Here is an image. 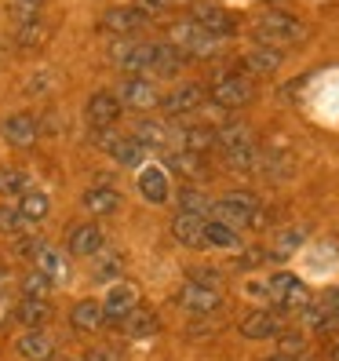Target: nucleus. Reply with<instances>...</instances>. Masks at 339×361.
Segmentation results:
<instances>
[{
	"label": "nucleus",
	"mask_w": 339,
	"mask_h": 361,
	"mask_svg": "<svg viewBox=\"0 0 339 361\" xmlns=\"http://www.w3.org/2000/svg\"><path fill=\"white\" fill-rule=\"evenodd\" d=\"M252 33H256L263 48H285V44H300L307 37V23L288 11H266L256 18V30Z\"/></svg>",
	"instance_id": "nucleus-1"
},
{
	"label": "nucleus",
	"mask_w": 339,
	"mask_h": 361,
	"mask_svg": "<svg viewBox=\"0 0 339 361\" xmlns=\"http://www.w3.org/2000/svg\"><path fill=\"white\" fill-rule=\"evenodd\" d=\"M278 310H307L310 307V288L295 278V274H273V278L259 288Z\"/></svg>",
	"instance_id": "nucleus-2"
},
{
	"label": "nucleus",
	"mask_w": 339,
	"mask_h": 361,
	"mask_svg": "<svg viewBox=\"0 0 339 361\" xmlns=\"http://www.w3.org/2000/svg\"><path fill=\"white\" fill-rule=\"evenodd\" d=\"M256 212H259V201L245 194V190H238V194H226L223 201H216L208 208V216L230 226V230H241V226H252V219H256Z\"/></svg>",
	"instance_id": "nucleus-3"
},
{
	"label": "nucleus",
	"mask_w": 339,
	"mask_h": 361,
	"mask_svg": "<svg viewBox=\"0 0 339 361\" xmlns=\"http://www.w3.org/2000/svg\"><path fill=\"white\" fill-rule=\"evenodd\" d=\"M208 99L216 102L219 110H241V106H248L252 99H256V88H252L248 77L226 73V77H219V80L208 88Z\"/></svg>",
	"instance_id": "nucleus-4"
},
{
	"label": "nucleus",
	"mask_w": 339,
	"mask_h": 361,
	"mask_svg": "<svg viewBox=\"0 0 339 361\" xmlns=\"http://www.w3.org/2000/svg\"><path fill=\"white\" fill-rule=\"evenodd\" d=\"M172 44L186 55V59H211L219 51V40L216 37H208L194 18H186V23L172 26Z\"/></svg>",
	"instance_id": "nucleus-5"
},
{
	"label": "nucleus",
	"mask_w": 339,
	"mask_h": 361,
	"mask_svg": "<svg viewBox=\"0 0 339 361\" xmlns=\"http://www.w3.org/2000/svg\"><path fill=\"white\" fill-rule=\"evenodd\" d=\"M175 303H179L186 314L204 317V314H216V310L223 307V292H219V288H208V285H197V281H186V285L179 288V295H175Z\"/></svg>",
	"instance_id": "nucleus-6"
},
{
	"label": "nucleus",
	"mask_w": 339,
	"mask_h": 361,
	"mask_svg": "<svg viewBox=\"0 0 339 361\" xmlns=\"http://www.w3.org/2000/svg\"><path fill=\"white\" fill-rule=\"evenodd\" d=\"M121 106H128V110H154V106H161V92H157V84L154 80H146V77H128L121 84V92H117Z\"/></svg>",
	"instance_id": "nucleus-7"
},
{
	"label": "nucleus",
	"mask_w": 339,
	"mask_h": 361,
	"mask_svg": "<svg viewBox=\"0 0 339 361\" xmlns=\"http://www.w3.org/2000/svg\"><path fill=\"white\" fill-rule=\"evenodd\" d=\"M135 310H139V292L132 285H113L106 292V303H102V322L124 325Z\"/></svg>",
	"instance_id": "nucleus-8"
},
{
	"label": "nucleus",
	"mask_w": 339,
	"mask_h": 361,
	"mask_svg": "<svg viewBox=\"0 0 339 361\" xmlns=\"http://www.w3.org/2000/svg\"><path fill=\"white\" fill-rule=\"evenodd\" d=\"M0 135H4V142L15 146V150H30V146L37 142V135H40V124H37L33 114L18 110V114L4 117V124H0Z\"/></svg>",
	"instance_id": "nucleus-9"
},
{
	"label": "nucleus",
	"mask_w": 339,
	"mask_h": 361,
	"mask_svg": "<svg viewBox=\"0 0 339 361\" xmlns=\"http://www.w3.org/2000/svg\"><path fill=\"white\" fill-rule=\"evenodd\" d=\"M110 59L124 73H150L154 70V59H157V44H117L110 48Z\"/></svg>",
	"instance_id": "nucleus-10"
},
{
	"label": "nucleus",
	"mask_w": 339,
	"mask_h": 361,
	"mask_svg": "<svg viewBox=\"0 0 339 361\" xmlns=\"http://www.w3.org/2000/svg\"><path fill=\"white\" fill-rule=\"evenodd\" d=\"M121 99L113 92H95L88 99V106H84V114H88V124H92V132H110L117 117H121Z\"/></svg>",
	"instance_id": "nucleus-11"
},
{
	"label": "nucleus",
	"mask_w": 339,
	"mask_h": 361,
	"mask_svg": "<svg viewBox=\"0 0 339 361\" xmlns=\"http://www.w3.org/2000/svg\"><path fill=\"white\" fill-rule=\"evenodd\" d=\"M204 99H208V88H201V84H183V88H175L172 95L161 99V110L168 117H190L204 106Z\"/></svg>",
	"instance_id": "nucleus-12"
},
{
	"label": "nucleus",
	"mask_w": 339,
	"mask_h": 361,
	"mask_svg": "<svg viewBox=\"0 0 339 361\" xmlns=\"http://www.w3.org/2000/svg\"><path fill=\"white\" fill-rule=\"evenodd\" d=\"M106 248V238H102V230L95 223H80L70 230V241H66V252L77 259H88V256H99V252Z\"/></svg>",
	"instance_id": "nucleus-13"
},
{
	"label": "nucleus",
	"mask_w": 339,
	"mask_h": 361,
	"mask_svg": "<svg viewBox=\"0 0 339 361\" xmlns=\"http://www.w3.org/2000/svg\"><path fill=\"white\" fill-rule=\"evenodd\" d=\"M146 23H150V15H146L142 8H113V11H106L102 15V30H110V33H117V37H132V33H139Z\"/></svg>",
	"instance_id": "nucleus-14"
},
{
	"label": "nucleus",
	"mask_w": 339,
	"mask_h": 361,
	"mask_svg": "<svg viewBox=\"0 0 339 361\" xmlns=\"http://www.w3.org/2000/svg\"><path fill=\"white\" fill-rule=\"evenodd\" d=\"M194 23H197L208 37H216V40H223V37H230V33L238 30L234 15H230L226 8H216V4H201V8L194 11Z\"/></svg>",
	"instance_id": "nucleus-15"
},
{
	"label": "nucleus",
	"mask_w": 339,
	"mask_h": 361,
	"mask_svg": "<svg viewBox=\"0 0 339 361\" xmlns=\"http://www.w3.org/2000/svg\"><path fill=\"white\" fill-rule=\"evenodd\" d=\"M204 223L208 216H197V212H179L172 219V238L186 248H201L204 245Z\"/></svg>",
	"instance_id": "nucleus-16"
},
{
	"label": "nucleus",
	"mask_w": 339,
	"mask_h": 361,
	"mask_svg": "<svg viewBox=\"0 0 339 361\" xmlns=\"http://www.w3.org/2000/svg\"><path fill=\"white\" fill-rule=\"evenodd\" d=\"M281 62L285 55L278 48H252L245 59H241V70L248 77H270V73H278L281 70Z\"/></svg>",
	"instance_id": "nucleus-17"
},
{
	"label": "nucleus",
	"mask_w": 339,
	"mask_h": 361,
	"mask_svg": "<svg viewBox=\"0 0 339 361\" xmlns=\"http://www.w3.org/2000/svg\"><path fill=\"white\" fill-rule=\"evenodd\" d=\"M281 332V322L273 310H252L241 317V336L245 339H273Z\"/></svg>",
	"instance_id": "nucleus-18"
},
{
	"label": "nucleus",
	"mask_w": 339,
	"mask_h": 361,
	"mask_svg": "<svg viewBox=\"0 0 339 361\" xmlns=\"http://www.w3.org/2000/svg\"><path fill=\"white\" fill-rule=\"evenodd\" d=\"M15 347H18V354L30 357V361H48L55 354V336H48L44 329H26Z\"/></svg>",
	"instance_id": "nucleus-19"
},
{
	"label": "nucleus",
	"mask_w": 339,
	"mask_h": 361,
	"mask_svg": "<svg viewBox=\"0 0 339 361\" xmlns=\"http://www.w3.org/2000/svg\"><path fill=\"white\" fill-rule=\"evenodd\" d=\"M223 161H226L230 172H252V168L259 164V150L252 139H241V142L223 146Z\"/></svg>",
	"instance_id": "nucleus-20"
},
{
	"label": "nucleus",
	"mask_w": 339,
	"mask_h": 361,
	"mask_svg": "<svg viewBox=\"0 0 339 361\" xmlns=\"http://www.w3.org/2000/svg\"><path fill=\"white\" fill-rule=\"evenodd\" d=\"M139 194L150 201V204H164L172 197V186H168V176L161 168H142L139 172Z\"/></svg>",
	"instance_id": "nucleus-21"
},
{
	"label": "nucleus",
	"mask_w": 339,
	"mask_h": 361,
	"mask_svg": "<svg viewBox=\"0 0 339 361\" xmlns=\"http://www.w3.org/2000/svg\"><path fill=\"white\" fill-rule=\"evenodd\" d=\"M15 204H18V212H23L26 226H33V223H44V219H48V212H51L48 194H44V190H37V186H30V190H26V194L18 197Z\"/></svg>",
	"instance_id": "nucleus-22"
},
{
	"label": "nucleus",
	"mask_w": 339,
	"mask_h": 361,
	"mask_svg": "<svg viewBox=\"0 0 339 361\" xmlns=\"http://www.w3.org/2000/svg\"><path fill=\"white\" fill-rule=\"evenodd\" d=\"M84 208L92 216H113L121 208V194L113 186H92V190H84Z\"/></svg>",
	"instance_id": "nucleus-23"
},
{
	"label": "nucleus",
	"mask_w": 339,
	"mask_h": 361,
	"mask_svg": "<svg viewBox=\"0 0 339 361\" xmlns=\"http://www.w3.org/2000/svg\"><path fill=\"white\" fill-rule=\"evenodd\" d=\"M70 325H73V332H95V329L102 325V303L80 300V303L70 310Z\"/></svg>",
	"instance_id": "nucleus-24"
},
{
	"label": "nucleus",
	"mask_w": 339,
	"mask_h": 361,
	"mask_svg": "<svg viewBox=\"0 0 339 361\" xmlns=\"http://www.w3.org/2000/svg\"><path fill=\"white\" fill-rule=\"evenodd\" d=\"M179 142L186 154H204L216 146V128H208V124H190V128L179 132Z\"/></svg>",
	"instance_id": "nucleus-25"
},
{
	"label": "nucleus",
	"mask_w": 339,
	"mask_h": 361,
	"mask_svg": "<svg viewBox=\"0 0 339 361\" xmlns=\"http://www.w3.org/2000/svg\"><path fill=\"white\" fill-rule=\"evenodd\" d=\"M110 157H113L117 164H124V168H139V164L146 161V146L135 142L132 135H121V139L110 146Z\"/></svg>",
	"instance_id": "nucleus-26"
},
{
	"label": "nucleus",
	"mask_w": 339,
	"mask_h": 361,
	"mask_svg": "<svg viewBox=\"0 0 339 361\" xmlns=\"http://www.w3.org/2000/svg\"><path fill=\"white\" fill-rule=\"evenodd\" d=\"M48 314H51L48 310V300H30V295H23V300L15 303V317L26 329H40V325L48 322Z\"/></svg>",
	"instance_id": "nucleus-27"
},
{
	"label": "nucleus",
	"mask_w": 339,
	"mask_h": 361,
	"mask_svg": "<svg viewBox=\"0 0 339 361\" xmlns=\"http://www.w3.org/2000/svg\"><path fill=\"white\" fill-rule=\"evenodd\" d=\"M132 139L142 142L146 150H161V146H168L172 132H168V124H161V121H139V128H135Z\"/></svg>",
	"instance_id": "nucleus-28"
},
{
	"label": "nucleus",
	"mask_w": 339,
	"mask_h": 361,
	"mask_svg": "<svg viewBox=\"0 0 339 361\" xmlns=\"http://www.w3.org/2000/svg\"><path fill=\"white\" fill-rule=\"evenodd\" d=\"M33 263H37V270L44 274V278H51V281H58L62 274H66V256H62L58 248H51V245H40V252L33 256Z\"/></svg>",
	"instance_id": "nucleus-29"
},
{
	"label": "nucleus",
	"mask_w": 339,
	"mask_h": 361,
	"mask_svg": "<svg viewBox=\"0 0 339 361\" xmlns=\"http://www.w3.org/2000/svg\"><path fill=\"white\" fill-rule=\"evenodd\" d=\"M157 329H161V322H157V314L154 310H135L128 322H124V332H128L132 339H154L157 336Z\"/></svg>",
	"instance_id": "nucleus-30"
},
{
	"label": "nucleus",
	"mask_w": 339,
	"mask_h": 361,
	"mask_svg": "<svg viewBox=\"0 0 339 361\" xmlns=\"http://www.w3.org/2000/svg\"><path fill=\"white\" fill-rule=\"evenodd\" d=\"M204 245L208 248H238L241 238H238V230H230V226H223L216 219H208L204 223Z\"/></svg>",
	"instance_id": "nucleus-31"
},
{
	"label": "nucleus",
	"mask_w": 339,
	"mask_h": 361,
	"mask_svg": "<svg viewBox=\"0 0 339 361\" xmlns=\"http://www.w3.org/2000/svg\"><path fill=\"white\" fill-rule=\"evenodd\" d=\"M168 164H172V172L183 176V179H201V176H204V161H201V154H186V150H179V154L168 157Z\"/></svg>",
	"instance_id": "nucleus-32"
},
{
	"label": "nucleus",
	"mask_w": 339,
	"mask_h": 361,
	"mask_svg": "<svg viewBox=\"0 0 339 361\" xmlns=\"http://www.w3.org/2000/svg\"><path fill=\"white\" fill-rule=\"evenodd\" d=\"M30 190V176L23 168H0V194L4 197H23Z\"/></svg>",
	"instance_id": "nucleus-33"
},
{
	"label": "nucleus",
	"mask_w": 339,
	"mask_h": 361,
	"mask_svg": "<svg viewBox=\"0 0 339 361\" xmlns=\"http://www.w3.org/2000/svg\"><path fill=\"white\" fill-rule=\"evenodd\" d=\"M51 292H55V281H51V278H44L40 270H30V274H26L23 295H30V300H51Z\"/></svg>",
	"instance_id": "nucleus-34"
},
{
	"label": "nucleus",
	"mask_w": 339,
	"mask_h": 361,
	"mask_svg": "<svg viewBox=\"0 0 339 361\" xmlns=\"http://www.w3.org/2000/svg\"><path fill=\"white\" fill-rule=\"evenodd\" d=\"M15 40H18V48H40V44L48 40L44 18H40V23H30V26H18V30H15Z\"/></svg>",
	"instance_id": "nucleus-35"
},
{
	"label": "nucleus",
	"mask_w": 339,
	"mask_h": 361,
	"mask_svg": "<svg viewBox=\"0 0 339 361\" xmlns=\"http://www.w3.org/2000/svg\"><path fill=\"white\" fill-rule=\"evenodd\" d=\"M175 197H179V212H197V216H208V208H211L208 197L201 194L197 186H183Z\"/></svg>",
	"instance_id": "nucleus-36"
},
{
	"label": "nucleus",
	"mask_w": 339,
	"mask_h": 361,
	"mask_svg": "<svg viewBox=\"0 0 339 361\" xmlns=\"http://www.w3.org/2000/svg\"><path fill=\"white\" fill-rule=\"evenodd\" d=\"M99 256H102V252H99ZM121 270H124V259L117 256V252H106L102 263L95 267V281L110 285V281H117V278H121Z\"/></svg>",
	"instance_id": "nucleus-37"
},
{
	"label": "nucleus",
	"mask_w": 339,
	"mask_h": 361,
	"mask_svg": "<svg viewBox=\"0 0 339 361\" xmlns=\"http://www.w3.org/2000/svg\"><path fill=\"white\" fill-rule=\"evenodd\" d=\"M23 230H26V219H23V212H18V204H0V233L18 238Z\"/></svg>",
	"instance_id": "nucleus-38"
},
{
	"label": "nucleus",
	"mask_w": 339,
	"mask_h": 361,
	"mask_svg": "<svg viewBox=\"0 0 339 361\" xmlns=\"http://www.w3.org/2000/svg\"><path fill=\"white\" fill-rule=\"evenodd\" d=\"M303 238H307V230H303V226H295V230L281 233V238H278V245H273V252H270V256H278V259L292 256V252H295V248L303 245Z\"/></svg>",
	"instance_id": "nucleus-39"
},
{
	"label": "nucleus",
	"mask_w": 339,
	"mask_h": 361,
	"mask_svg": "<svg viewBox=\"0 0 339 361\" xmlns=\"http://www.w3.org/2000/svg\"><path fill=\"white\" fill-rule=\"evenodd\" d=\"M40 245H44V241H40V238H23V233H18V238H15V256L18 259H33L37 256V252H40Z\"/></svg>",
	"instance_id": "nucleus-40"
},
{
	"label": "nucleus",
	"mask_w": 339,
	"mask_h": 361,
	"mask_svg": "<svg viewBox=\"0 0 339 361\" xmlns=\"http://www.w3.org/2000/svg\"><path fill=\"white\" fill-rule=\"evenodd\" d=\"M84 361H124V357L113 347H92L88 354H84Z\"/></svg>",
	"instance_id": "nucleus-41"
},
{
	"label": "nucleus",
	"mask_w": 339,
	"mask_h": 361,
	"mask_svg": "<svg viewBox=\"0 0 339 361\" xmlns=\"http://www.w3.org/2000/svg\"><path fill=\"white\" fill-rule=\"evenodd\" d=\"M135 8H142L146 15H161L164 8H172V0H139Z\"/></svg>",
	"instance_id": "nucleus-42"
},
{
	"label": "nucleus",
	"mask_w": 339,
	"mask_h": 361,
	"mask_svg": "<svg viewBox=\"0 0 339 361\" xmlns=\"http://www.w3.org/2000/svg\"><path fill=\"white\" fill-rule=\"evenodd\" d=\"M292 350H303V336H281V354H292Z\"/></svg>",
	"instance_id": "nucleus-43"
},
{
	"label": "nucleus",
	"mask_w": 339,
	"mask_h": 361,
	"mask_svg": "<svg viewBox=\"0 0 339 361\" xmlns=\"http://www.w3.org/2000/svg\"><path fill=\"white\" fill-rule=\"evenodd\" d=\"M11 317H15V307H11V300H8V295H0V325H4V322H11Z\"/></svg>",
	"instance_id": "nucleus-44"
},
{
	"label": "nucleus",
	"mask_w": 339,
	"mask_h": 361,
	"mask_svg": "<svg viewBox=\"0 0 339 361\" xmlns=\"http://www.w3.org/2000/svg\"><path fill=\"white\" fill-rule=\"evenodd\" d=\"M0 295H8V270L0 267Z\"/></svg>",
	"instance_id": "nucleus-45"
},
{
	"label": "nucleus",
	"mask_w": 339,
	"mask_h": 361,
	"mask_svg": "<svg viewBox=\"0 0 339 361\" xmlns=\"http://www.w3.org/2000/svg\"><path fill=\"white\" fill-rule=\"evenodd\" d=\"M263 361H295L292 354H270V357H263Z\"/></svg>",
	"instance_id": "nucleus-46"
},
{
	"label": "nucleus",
	"mask_w": 339,
	"mask_h": 361,
	"mask_svg": "<svg viewBox=\"0 0 339 361\" xmlns=\"http://www.w3.org/2000/svg\"><path fill=\"white\" fill-rule=\"evenodd\" d=\"M332 361H339V347H335V350H332Z\"/></svg>",
	"instance_id": "nucleus-47"
}]
</instances>
